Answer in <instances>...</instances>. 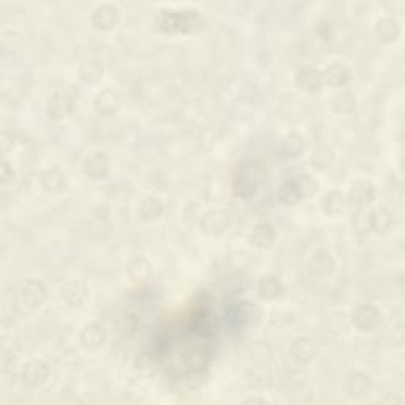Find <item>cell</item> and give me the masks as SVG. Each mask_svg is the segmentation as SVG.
<instances>
[{"mask_svg": "<svg viewBox=\"0 0 405 405\" xmlns=\"http://www.w3.org/2000/svg\"><path fill=\"white\" fill-rule=\"evenodd\" d=\"M322 73L324 84L329 85V88H344L352 79L350 68L340 64V62H333V64H329L324 70H322Z\"/></svg>", "mask_w": 405, "mask_h": 405, "instance_id": "cell-22", "label": "cell"}, {"mask_svg": "<svg viewBox=\"0 0 405 405\" xmlns=\"http://www.w3.org/2000/svg\"><path fill=\"white\" fill-rule=\"evenodd\" d=\"M51 375L49 364L43 359H31L19 370V379L28 388H37L47 383Z\"/></svg>", "mask_w": 405, "mask_h": 405, "instance_id": "cell-5", "label": "cell"}, {"mask_svg": "<svg viewBox=\"0 0 405 405\" xmlns=\"http://www.w3.org/2000/svg\"><path fill=\"white\" fill-rule=\"evenodd\" d=\"M15 170L13 167H11L10 162L8 160H3L2 163V184H8L10 181H13L15 179Z\"/></svg>", "mask_w": 405, "mask_h": 405, "instance_id": "cell-34", "label": "cell"}, {"mask_svg": "<svg viewBox=\"0 0 405 405\" xmlns=\"http://www.w3.org/2000/svg\"><path fill=\"white\" fill-rule=\"evenodd\" d=\"M78 75L85 85L99 84L101 81V76H104V67H101L99 60H84L78 68Z\"/></svg>", "mask_w": 405, "mask_h": 405, "instance_id": "cell-29", "label": "cell"}, {"mask_svg": "<svg viewBox=\"0 0 405 405\" xmlns=\"http://www.w3.org/2000/svg\"><path fill=\"white\" fill-rule=\"evenodd\" d=\"M83 170H84V174L88 176L89 179L101 181V179H106L108 176H110L111 162H110V158H108L106 154L94 152L92 156H89L84 160Z\"/></svg>", "mask_w": 405, "mask_h": 405, "instance_id": "cell-13", "label": "cell"}, {"mask_svg": "<svg viewBox=\"0 0 405 405\" xmlns=\"http://www.w3.org/2000/svg\"><path fill=\"white\" fill-rule=\"evenodd\" d=\"M276 238H277L276 228H274L271 224H267V222H260V224H256L252 230H250L247 241L250 245H254L255 249L265 250V249H270L271 245H274Z\"/></svg>", "mask_w": 405, "mask_h": 405, "instance_id": "cell-15", "label": "cell"}, {"mask_svg": "<svg viewBox=\"0 0 405 405\" xmlns=\"http://www.w3.org/2000/svg\"><path fill=\"white\" fill-rule=\"evenodd\" d=\"M293 178L296 179V182H298L299 189L302 190V195H304V199L312 197L313 193L318 190V182L313 179L309 173L296 174V176H293Z\"/></svg>", "mask_w": 405, "mask_h": 405, "instance_id": "cell-33", "label": "cell"}, {"mask_svg": "<svg viewBox=\"0 0 405 405\" xmlns=\"http://www.w3.org/2000/svg\"><path fill=\"white\" fill-rule=\"evenodd\" d=\"M288 355L296 364L306 366V364H309L313 356L317 355L315 340H313L311 336H299V338L293 339L292 344H290Z\"/></svg>", "mask_w": 405, "mask_h": 405, "instance_id": "cell-11", "label": "cell"}, {"mask_svg": "<svg viewBox=\"0 0 405 405\" xmlns=\"http://www.w3.org/2000/svg\"><path fill=\"white\" fill-rule=\"evenodd\" d=\"M261 178H263V171L256 163L242 165L239 170V174L235 181V193L241 198H250L256 193Z\"/></svg>", "mask_w": 405, "mask_h": 405, "instance_id": "cell-1", "label": "cell"}, {"mask_svg": "<svg viewBox=\"0 0 405 405\" xmlns=\"http://www.w3.org/2000/svg\"><path fill=\"white\" fill-rule=\"evenodd\" d=\"M256 293L261 299L274 301L285 293V283L276 274H265L256 283Z\"/></svg>", "mask_w": 405, "mask_h": 405, "instance_id": "cell-16", "label": "cell"}, {"mask_svg": "<svg viewBox=\"0 0 405 405\" xmlns=\"http://www.w3.org/2000/svg\"><path fill=\"white\" fill-rule=\"evenodd\" d=\"M277 199L283 206H296V204H299L304 199L302 190L299 189L298 182H296L295 178H290L282 182V185L277 190Z\"/></svg>", "mask_w": 405, "mask_h": 405, "instance_id": "cell-26", "label": "cell"}, {"mask_svg": "<svg viewBox=\"0 0 405 405\" xmlns=\"http://www.w3.org/2000/svg\"><path fill=\"white\" fill-rule=\"evenodd\" d=\"M136 213H138L140 220L146 222V224H152V222H157L158 219H162V215L165 213V206H163L162 199H158L157 197H146L140 201Z\"/></svg>", "mask_w": 405, "mask_h": 405, "instance_id": "cell-23", "label": "cell"}, {"mask_svg": "<svg viewBox=\"0 0 405 405\" xmlns=\"http://www.w3.org/2000/svg\"><path fill=\"white\" fill-rule=\"evenodd\" d=\"M377 197V189L370 181H356L350 185L349 195H347V203H350L352 206L358 208H367L375 201Z\"/></svg>", "mask_w": 405, "mask_h": 405, "instance_id": "cell-8", "label": "cell"}, {"mask_svg": "<svg viewBox=\"0 0 405 405\" xmlns=\"http://www.w3.org/2000/svg\"><path fill=\"white\" fill-rule=\"evenodd\" d=\"M350 323L361 333H370L379 327L380 311L374 304H358L350 312Z\"/></svg>", "mask_w": 405, "mask_h": 405, "instance_id": "cell-4", "label": "cell"}, {"mask_svg": "<svg viewBox=\"0 0 405 405\" xmlns=\"http://www.w3.org/2000/svg\"><path fill=\"white\" fill-rule=\"evenodd\" d=\"M352 226L359 238H366L369 233H372L370 230V210H367V208H358L356 213L353 214Z\"/></svg>", "mask_w": 405, "mask_h": 405, "instance_id": "cell-31", "label": "cell"}, {"mask_svg": "<svg viewBox=\"0 0 405 405\" xmlns=\"http://www.w3.org/2000/svg\"><path fill=\"white\" fill-rule=\"evenodd\" d=\"M345 391L352 399H363L370 395L372 391V380L366 372L355 370L352 372L345 381Z\"/></svg>", "mask_w": 405, "mask_h": 405, "instance_id": "cell-17", "label": "cell"}, {"mask_svg": "<svg viewBox=\"0 0 405 405\" xmlns=\"http://www.w3.org/2000/svg\"><path fill=\"white\" fill-rule=\"evenodd\" d=\"M60 296L68 306L79 307L84 304L85 299H88V288H85L81 282L72 281L67 282L64 287H62Z\"/></svg>", "mask_w": 405, "mask_h": 405, "instance_id": "cell-28", "label": "cell"}, {"mask_svg": "<svg viewBox=\"0 0 405 405\" xmlns=\"http://www.w3.org/2000/svg\"><path fill=\"white\" fill-rule=\"evenodd\" d=\"M90 22L97 31L111 32L121 22V11L113 3H101L92 11Z\"/></svg>", "mask_w": 405, "mask_h": 405, "instance_id": "cell-6", "label": "cell"}, {"mask_svg": "<svg viewBox=\"0 0 405 405\" xmlns=\"http://www.w3.org/2000/svg\"><path fill=\"white\" fill-rule=\"evenodd\" d=\"M295 83L296 85H298V89L302 90V92L317 94V92H320L322 88L324 85L323 73L320 68L312 67V65H304L296 72Z\"/></svg>", "mask_w": 405, "mask_h": 405, "instance_id": "cell-9", "label": "cell"}, {"mask_svg": "<svg viewBox=\"0 0 405 405\" xmlns=\"http://www.w3.org/2000/svg\"><path fill=\"white\" fill-rule=\"evenodd\" d=\"M334 160H336L334 147L331 144H327V142L317 144L311 152V165L317 171H324L331 168L333 167Z\"/></svg>", "mask_w": 405, "mask_h": 405, "instance_id": "cell-25", "label": "cell"}, {"mask_svg": "<svg viewBox=\"0 0 405 405\" xmlns=\"http://www.w3.org/2000/svg\"><path fill=\"white\" fill-rule=\"evenodd\" d=\"M40 185L48 193H60L67 189V176L57 167H49L40 174Z\"/></svg>", "mask_w": 405, "mask_h": 405, "instance_id": "cell-21", "label": "cell"}, {"mask_svg": "<svg viewBox=\"0 0 405 405\" xmlns=\"http://www.w3.org/2000/svg\"><path fill=\"white\" fill-rule=\"evenodd\" d=\"M375 37L383 44L396 43L399 37H401V24H399L395 16L386 15L375 24Z\"/></svg>", "mask_w": 405, "mask_h": 405, "instance_id": "cell-18", "label": "cell"}, {"mask_svg": "<svg viewBox=\"0 0 405 405\" xmlns=\"http://www.w3.org/2000/svg\"><path fill=\"white\" fill-rule=\"evenodd\" d=\"M309 272L315 277H328L331 272L334 271L336 267V260L334 256L331 255L329 250L327 249H317L315 252L311 255L309 263Z\"/></svg>", "mask_w": 405, "mask_h": 405, "instance_id": "cell-14", "label": "cell"}, {"mask_svg": "<svg viewBox=\"0 0 405 405\" xmlns=\"http://www.w3.org/2000/svg\"><path fill=\"white\" fill-rule=\"evenodd\" d=\"M48 298V287L42 281L31 279L21 285L18 290V302L26 309H38Z\"/></svg>", "mask_w": 405, "mask_h": 405, "instance_id": "cell-2", "label": "cell"}, {"mask_svg": "<svg viewBox=\"0 0 405 405\" xmlns=\"http://www.w3.org/2000/svg\"><path fill=\"white\" fill-rule=\"evenodd\" d=\"M127 274L132 282L144 283L154 276L152 263L144 255H136L133 258H130L127 263Z\"/></svg>", "mask_w": 405, "mask_h": 405, "instance_id": "cell-20", "label": "cell"}, {"mask_svg": "<svg viewBox=\"0 0 405 405\" xmlns=\"http://www.w3.org/2000/svg\"><path fill=\"white\" fill-rule=\"evenodd\" d=\"M122 106V97L117 90L108 88L95 97L94 108L95 113L100 114L101 117H113L117 114Z\"/></svg>", "mask_w": 405, "mask_h": 405, "instance_id": "cell-12", "label": "cell"}, {"mask_svg": "<svg viewBox=\"0 0 405 405\" xmlns=\"http://www.w3.org/2000/svg\"><path fill=\"white\" fill-rule=\"evenodd\" d=\"M347 197L344 193H340L338 190L328 192L327 195L322 198V209L327 215H340L347 208Z\"/></svg>", "mask_w": 405, "mask_h": 405, "instance_id": "cell-30", "label": "cell"}, {"mask_svg": "<svg viewBox=\"0 0 405 405\" xmlns=\"http://www.w3.org/2000/svg\"><path fill=\"white\" fill-rule=\"evenodd\" d=\"M356 95L349 89H339L331 99V108L338 114H353L356 111Z\"/></svg>", "mask_w": 405, "mask_h": 405, "instance_id": "cell-27", "label": "cell"}, {"mask_svg": "<svg viewBox=\"0 0 405 405\" xmlns=\"http://www.w3.org/2000/svg\"><path fill=\"white\" fill-rule=\"evenodd\" d=\"M108 340V331L101 323L90 322L85 323L81 334H79V342H81L83 349L88 352H97L104 349Z\"/></svg>", "mask_w": 405, "mask_h": 405, "instance_id": "cell-7", "label": "cell"}, {"mask_svg": "<svg viewBox=\"0 0 405 405\" xmlns=\"http://www.w3.org/2000/svg\"><path fill=\"white\" fill-rule=\"evenodd\" d=\"M231 224V217L224 209H210L201 215L198 222L199 231L208 236H220L228 230Z\"/></svg>", "mask_w": 405, "mask_h": 405, "instance_id": "cell-3", "label": "cell"}, {"mask_svg": "<svg viewBox=\"0 0 405 405\" xmlns=\"http://www.w3.org/2000/svg\"><path fill=\"white\" fill-rule=\"evenodd\" d=\"M75 111V100L67 92H54L47 101V116L51 121H62Z\"/></svg>", "mask_w": 405, "mask_h": 405, "instance_id": "cell-10", "label": "cell"}, {"mask_svg": "<svg viewBox=\"0 0 405 405\" xmlns=\"http://www.w3.org/2000/svg\"><path fill=\"white\" fill-rule=\"evenodd\" d=\"M224 287H225V292L230 293L231 296L242 295L245 290L249 288V279L242 272H233L226 277Z\"/></svg>", "mask_w": 405, "mask_h": 405, "instance_id": "cell-32", "label": "cell"}, {"mask_svg": "<svg viewBox=\"0 0 405 405\" xmlns=\"http://www.w3.org/2000/svg\"><path fill=\"white\" fill-rule=\"evenodd\" d=\"M245 405H249V404H261V405H267V401L263 397H249V399H245L244 401Z\"/></svg>", "mask_w": 405, "mask_h": 405, "instance_id": "cell-36", "label": "cell"}, {"mask_svg": "<svg viewBox=\"0 0 405 405\" xmlns=\"http://www.w3.org/2000/svg\"><path fill=\"white\" fill-rule=\"evenodd\" d=\"M395 225V217L385 206H379L370 210V230L380 236H385Z\"/></svg>", "mask_w": 405, "mask_h": 405, "instance_id": "cell-24", "label": "cell"}, {"mask_svg": "<svg viewBox=\"0 0 405 405\" xmlns=\"http://www.w3.org/2000/svg\"><path fill=\"white\" fill-rule=\"evenodd\" d=\"M281 154L287 158H299L307 149V140L301 132H290L281 140Z\"/></svg>", "mask_w": 405, "mask_h": 405, "instance_id": "cell-19", "label": "cell"}, {"mask_svg": "<svg viewBox=\"0 0 405 405\" xmlns=\"http://www.w3.org/2000/svg\"><path fill=\"white\" fill-rule=\"evenodd\" d=\"M379 402L381 404H404V399L401 396H397V395H386L385 397H381Z\"/></svg>", "mask_w": 405, "mask_h": 405, "instance_id": "cell-35", "label": "cell"}]
</instances>
